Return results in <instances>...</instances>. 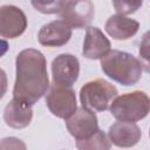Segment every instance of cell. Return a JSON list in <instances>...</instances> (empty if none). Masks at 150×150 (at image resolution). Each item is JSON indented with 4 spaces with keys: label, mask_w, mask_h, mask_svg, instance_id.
Here are the masks:
<instances>
[{
    "label": "cell",
    "mask_w": 150,
    "mask_h": 150,
    "mask_svg": "<svg viewBox=\"0 0 150 150\" xmlns=\"http://www.w3.org/2000/svg\"><path fill=\"white\" fill-rule=\"evenodd\" d=\"M67 0H30L32 6L40 13L43 14H56L61 13Z\"/></svg>",
    "instance_id": "16"
},
{
    "label": "cell",
    "mask_w": 150,
    "mask_h": 150,
    "mask_svg": "<svg viewBox=\"0 0 150 150\" xmlns=\"http://www.w3.org/2000/svg\"><path fill=\"white\" fill-rule=\"evenodd\" d=\"M104 29L115 40H128L138 32L139 23L125 15L115 14L107 20Z\"/></svg>",
    "instance_id": "14"
},
{
    "label": "cell",
    "mask_w": 150,
    "mask_h": 150,
    "mask_svg": "<svg viewBox=\"0 0 150 150\" xmlns=\"http://www.w3.org/2000/svg\"><path fill=\"white\" fill-rule=\"evenodd\" d=\"M117 88L104 79H95L87 82L80 90L82 107L100 112L110 108L111 102L117 96Z\"/></svg>",
    "instance_id": "4"
},
{
    "label": "cell",
    "mask_w": 150,
    "mask_h": 150,
    "mask_svg": "<svg viewBox=\"0 0 150 150\" xmlns=\"http://www.w3.org/2000/svg\"><path fill=\"white\" fill-rule=\"evenodd\" d=\"M149 136H150V130H149Z\"/></svg>",
    "instance_id": "19"
},
{
    "label": "cell",
    "mask_w": 150,
    "mask_h": 150,
    "mask_svg": "<svg viewBox=\"0 0 150 150\" xmlns=\"http://www.w3.org/2000/svg\"><path fill=\"white\" fill-rule=\"evenodd\" d=\"M33 118L32 105L12 98L4 110V121L6 124L14 129H23L28 127Z\"/></svg>",
    "instance_id": "13"
},
{
    "label": "cell",
    "mask_w": 150,
    "mask_h": 150,
    "mask_svg": "<svg viewBox=\"0 0 150 150\" xmlns=\"http://www.w3.org/2000/svg\"><path fill=\"white\" fill-rule=\"evenodd\" d=\"M80 62L73 54H60L52 62L53 83L71 87L79 79Z\"/></svg>",
    "instance_id": "8"
},
{
    "label": "cell",
    "mask_w": 150,
    "mask_h": 150,
    "mask_svg": "<svg viewBox=\"0 0 150 150\" xmlns=\"http://www.w3.org/2000/svg\"><path fill=\"white\" fill-rule=\"evenodd\" d=\"M110 41L97 27H88L83 40L82 54L90 60H101L110 52Z\"/></svg>",
    "instance_id": "12"
},
{
    "label": "cell",
    "mask_w": 150,
    "mask_h": 150,
    "mask_svg": "<svg viewBox=\"0 0 150 150\" xmlns=\"http://www.w3.org/2000/svg\"><path fill=\"white\" fill-rule=\"evenodd\" d=\"M46 104L54 116L67 120L77 109L75 91L71 87L53 83L46 94Z\"/></svg>",
    "instance_id": "5"
},
{
    "label": "cell",
    "mask_w": 150,
    "mask_h": 150,
    "mask_svg": "<svg viewBox=\"0 0 150 150\" xmlns=\"http://www.w3.org/2000/svg\"><path fill=\"white\" fill-rule=\"evenodd\" d=\"M27 28L26 14L16 6L4 5L0 8V35L6 39H15Z\"/></svg>",
    "instance_id": "9"
},
{
    "label": "cell",
    "mask_w": 150,
    "mask_h": 150,
    "mask_svg": "<svg viewBox=\"0 0 150 150\" xmlns=\"http://www.w3.org/2000/svg\"><path fill=\"white\" fill-rule=\"evenodd\" d=\"M112 5L117 14L129 15L143 5V0H112Z\"/></svg>",
    "instance_id": "18"
},
{
    "label": "cell",
    "mask_w": 150,
    "mask_h": 150,
    "mask_svg": "<svg viewBox=\"0 0 150 150\" xmlns=\"http://www.w3.org/2000/svg\"><path fill=\"white\" fill-rule=\"evenodd\" d=\"M138 60L146 73H150V30H146L141 40L138 48Z\"/></svg>",
    "instance_id": "17"
},
{
    "label": "cell",
    "mask_w": 150,
    "mask_h": 150,
    "mask_svg": "<svg viewBox=\"0 0 150 150\" xmlns=\"http://www.w3.org/2000/svg\"><path fill=\"white\" fill-rule=\"evenodd\" d=\"M73 27L64 20H54L43 25L38 34L39 43L46 47L64 46L71 38Z\"/></svg>",
    "instance_id": "10"
},
{
    "label": "cell",
    "mask_w": 150,
    "mask_h": 150,
    "mask_svg": "<svg viewBox=\"0 0 150 150\" xmlns=\"http://www.w3.org/2000/svg\"><path fill=\"white\" fill-rule=\"evenodd\" d=\"M111 146V142L109 137L98 129L95 134H93L90 137L76 141V148L80 150H108Z\"/></svg>",
    "instance_id": "15"
},
{
    "label": "cell",
    "mask_w": 150,
    "mask_h": 150,
    "mask_svg": "<svg viewBox=\"0 0 150 150\" xmlns=\"http://www.w3.org/2000/svg\"><path fill=\"white\" fill-rule=\"evenodd\" d=\"M141 128L135 122L118 121L110 125L108 137L110 142L120 148H130L138 143L141 139Z\"/></svg>",
    "instance_id": "11"
},
{
    "label": "cell",
    "mask_w": 150,
    "mask_h": 150,
    "mask_svg": "<svg viewBox=\"0 0 150 150\" xmlns=\"http://www.w3.org/2000/svg\"><path fill=\"white\" fill-rule=\"evenodd\" d=\"M110 112L118 121L137 122L150 112V97L142 90L117 95L110 104Z\"/></svg>",
    "instance_id": "3"
},
{
    "label": "cell",
    "mask_w": 150,
    "mask_h": 150,
    "mask_svg": "<svg viewBox=\"0 0 150 150\" xmlns=\"http://www.w3.org/2000/svg\"><path fill=\"white\" fill-rule=\"evenodd\" d=\"M101 69L112 81L129 87L139 81L143 67L132 54L122 50H110L101 59Z\"/></svg>",
    "instance_id": "2"
},
{
    "label": "cell",
    "mask_w": 150,
    "mask_h": 150,
    "mask_svg": "<svg viewBox=\"0 0 150 150\" xmlns=\"http://www.w3.org/2000/svg\"><path fill=\"white\" fill-rule=\"evenodd\" d=\"M49 89L47 61L34 48L21 50L15 59V82L13 97L29 105L35 104Z\"/></svg>",
    "instance_id": "1"
},
{
    "label": "cell",
    "mask_w": 150,
    "mask_h": 150,
    "mask_svg": "<svg viewBox=\"0 0 150 150\" xmlns=\"http://www.w3.org/2000/svg\"><path fill=\"white\" fill-rule=\"evenodd\" d=\"M66 127L69 134L80 141L90 137L98 130V121L94 111L81 107L66 120Z\"/></svg>",
    "instance_id": "7"
},
{
    "label": "cell",
    "mask_w": 150,
    "mask_h": 150,
    "mask_svg": "<svg viewBox=\"0 0 150 150\" xmlns=\"http://www.w3.org/2000/svg\"><path fill=\"white\" fill-rule=\"evenodd\" d=\"M60 14L73 28H88L95 16V7L91 0H67Z\"/></svg>",
    "instance_id": "6"
}]
</instances>
